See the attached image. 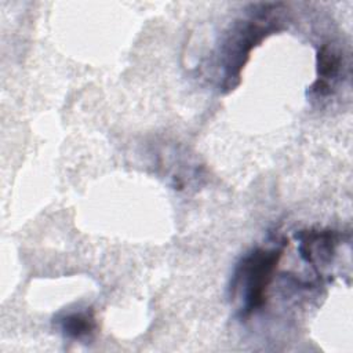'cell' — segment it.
<instances>
[{"label": "cell", "instance_id": "6da1fadb", "mask_svg": "<svg viewBox=\"0 0 353 353\" xmlns=\"http://www.w3.org/2000/svg\"><path fill=\"white\" fill-rule=\"evenodd\" d=\"M279 7H281L279 3L252 4L250 17L236 21L232 26V30L228 33L221 50L222 88L229 91L239 84L241 70L252 48L276 29L274 22L277 23L279 18H274L273 14Z\"/></svg>", "mask_w": 353, "mask_h": 353}, {"label": "cell", "instance_id": "7a4b0ae2", "mask_svg": "<svg viewBox=\"0 0 353 353\" xmlns=\"http://www.w3.org/2000/svg\"><path fill=\"white\" fill-rule=\"evenodd\" d=\"M283 255V247H258L236 265L229 284L232 299H240V314L248 317L266 302L269 284Z\"/></svg>", "mask_w": 353, "mask_h": 353}, {"label": "cell", "instance_id": "3957f363", "mask_svg": "<svg viewBox=\"0 0 353 353\" xmlns=\"http://www.w3.org/2000/svg\"><path fill=\"white\" fill-rule=\"evenodd\" d=\"M301 258L310 266H325L335 255L339 234L330 229L301 230L295 236Z\"/></svg>", "mask_w": 353, "mask_h": 353}, {"label": "cell", "instance_id": "277c9868", "mask_svg": "<svg viewBox=\"0 0 353 353\" xmlns=\"http://www.w3.org/2000/svg\"><path fill=\"white\" fill-rule=\"evenodd\" d=\"M343 54L334 46L321 44L317 51V79L310 87L314 98H325L336 90L341 73L343 74Z\"/></svg>", "mask_w": 353, "mask_h": 353}, {"label": "cell", "instance_id": "5b68a950", "mask_svg": "<svg viewBox=\"0 0 353 353\" xmlns=\"http://www.w3.org/2000/svg\"><path fill=\"white\" fill-rule=\"evenodd\" d=\"M55 324L59 332L73 341H84L90 338L97 327L92 310H72L57 317Z\"/></svg>", "mask_w": 353, "mask_h": 353}]
</instances>
